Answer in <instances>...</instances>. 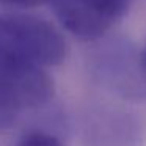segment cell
Instances as JSON below:
<instances>
[{
	"label": "cell",
	"instance_id": "obj_4",
	"mask_svg": "<svg viewBox=\"0 0 146 146\" xmlns=\"http://www.w3.org/2000/svg\"><path fill=\"white\" fill-rule=\"evenodd\" d=\"M130 0H50L60 24L74 36L98 41L126 14Z\"/></svg>",
	"mask_w": 146,
	"mask_h": 146
},
{
	"label": "cell",
	"instance_id": "obj_9",
	"mask_svg": "<svg viewBox=\"0 0 146 146\" xmlns=\"http://www.w3.org/2000/svg\"><path fill=\"white\" fill-rule=\"evenodd\" d=\"M0 127H2V124H0Z\"/></svg>",
	"mask_w": 146,
	"mask_h": 146
},
{
	"label": "cell",
	"instance_id": "obj_3",
	"mask_svg": "<svg viewBox=\"0 0 146 146\" xmlns=\"http://www.w3.org/2000/svg\"><path fill=\"white\" fill-rule=\"evenodd\" d=\"M91 72L101 85L127 99H146V74L140 54L124 39H113L96 50Z\"/></svg>",
	"mask_w": 146,
	"mask_h": 146
},
{
	"label": "cell",
	"instance_id": "obj_6",
	"mask_svg": "<svg viewBox=\"0 0 146 146\" xmlns=\"http://www.w3.org/2000/svg\"><path fill=\"white\" fill-rule=\"evenodd\" d=\"M16 146H63L57 135L46 130H30L19 138Z\"/></svg>",
	"mask_w": 146,
	"mask_h": 146
},
{
	"label": "cell",
	"instance_id": "obj_8",
	"mask_svg": "<svg viewBox=\"0 0 146 146\" xmlns=\"http://www.w3.org/2000/svg\"><path fill=\"white\" fill-rule=\"evenodd\" d=\"M138 54H140V64H141V69H143V72L146 74V44Z\"/></svg>",
	"mask_w": 146,
	"mask_h": 146
},
{
	"label": "cell",
	"instance_id": "obj_1",
	"mask_svg": "<svg viewBox=\"0 0 146 146\" xmlns=\"http://www.w3.org/2000/svg\"><path fill=\"white\" fill-rule=\"evenodd\" d=\"M68 44L60 30L30 14H0V57L36 68L58 66Z\"/></svg>",
	"mask_w": 146,
	"mask_h": 146
},
{
	"label": "cell",
	"instance_id": "obj_5",
	"mask_svg": "<svg viewBox=\"0 0 146 146\" xmlns=\"http://www.w3.org/2000/svg\"><path fill=\"white\" fill-rule=\"evenodd\" d=\"M127 119L116 113H99L88 119L86 138L90 146H132L135 127H127Z\"/></svg>",
	"mask_w": 146,
	"mask_h": 146
},
{
	"label": "cell",
	"instance_id": "obj_7",
	"mask_svg": "<svg viewBox=\"0 0 146 146\" xmlns=\"http://www.w3.org/2000/svg\"><path fill=\"white\" fill-rule=\"evenodd\" d=\"M42 3H50V0H0V5L5 7H19V8H33Z\"/></svg>",
	"mask_w": 146,
	"mask_h": 146
},
{
	"label": "cell",
	"instance_id": "obj_2",
	"mask_svg": "<svg viewBox=\"0 0 146 146\" xmlns=\"http://www.w3.org/2000/svg\"><path fill=\"white\" fill-rule=\"evenodd\" d=\"M55 91L54 80L42 68L0 57V124L8 126L29 108L47 104Z\"/></svg>",
	"mask_w": 146,
	"mask_h": 146
}]
</instances>
